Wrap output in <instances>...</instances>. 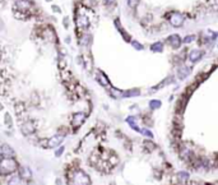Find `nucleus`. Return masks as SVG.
<instances>
[{"label": "nucleus", "mask_w": 218, "mask_h": 185, "mask_svg": "<svg viewBox=\"0 0 218 185\" xmlns=\"http://www.w3.org/2000/svg\"><path fill=\"white\" fill-rule=\"evenodd\" d=\"M167 19L170 22V24L173 26V27H181L184 24V22H185V16L182 13L175 10V12H171L168 14Z\"/></svg>", "instance_id": "obj_3"}, {"label": "nucleus", "mask_w": 218, "mask_h": 185, "mask_svg": "<svg viewBox=\"0 0 218 185\" xmlns=\"http://www.w3.org/2000/svg\"><path fill=\"white\" fill-rule=\"evenodd\" d=\"M167 43L173 50H177V49H180V46L184 43V40L181 38L177 33H175V35H170L167 37Z\"/></svg>", "instance_id": "obj_6"}, {"label": "nucleus", "mask_w": 218, "mask_h": 185, "mask_svg": "<svg viewBox=\"0 0 218 185\" xmlns=\"http://www.w3.org/2000/svg\"><path fill=\"white\" fill-rule=\"evenodd\" d=\"M191 74V68L186 65H181L179 69H177V78L179 79H186Z\"/></svg>", "instance_id": "obj_9"}, {"label": "nucleus", "mask_w": 218, "mask_h": 185, "mask_svg": "<svg viewBox=\"0 0 218 185\" xmlns=\"http://www.w3.org/2000/svg\"><path fill=\"white\" fill-rule=\"evenodd\" d=\"M126 123L130 125V128L134 129L135 132L140 133V130H142V129L138 127V124H136V117H135V116H129V117H126Z\"/></svg>", "instance_id": "obj_11"}, {"label": "nucleus", "mask_w": 218, "mask_h": 185, "mask_svg": "<svg viewBox=\"0 0 218 185\" xmlns=\"http://www.w3.org/2000/svg\"><path fill=\"white\" fill-rule=\"evenodd\" d=\"M64 134H56V135H54V137H51V138H49L46 140V144H45V147L46 148H56L59 147L61 144V142L64 140Z\"/></svg>", "instance_id": "obj_5"}, {"label": "nucleus", "mask_w": 218, "mask_h": 185, "mask_svg": "<svg viewBox=\"0 0 218 185\" xmlns=\"http://www.w3.org/2000/svg\"><path fill=\"white\" fill-rule=\"evenodd\" d=\"M19 175L23 177V179H31L32 172H31V170H29L28 167L23 166V167H21V170H19Z\"/></svg>", "instance_id": "obj_16"}, {"label": "nucleus", "mask_w": 218, "mask_h": 185, "mask_svg": "<svg viewBox=\"0 0 218 185\" xmlns=\"http://www.w3.org/2000/svg\"><path fill=\"white\" fill-rule=\"evenodd\" d=\"M18 162L16 161V158H4L1 157V162H0V174L1 176H6V175H12L18 170Z\"/></svg>", "instance_id": "obj_1"}, {"label": "nucleus", "mask_w": 218, "mask_h": 185, "mask_svg": "<svg viewBox=\"0 0 218 185\" xmlns=\"http://www.w3.org/2000/svg\"><path fill=\"white\" fill-rule=\"evenodd\" d=\"M64 149H65V148L62 147V146H61V147H59V149L56 151V152H55V156H56V157H59V156H60V154H61L62 152H64Z\"/></svg>", "instance_id": "obj_23"}, {"label": "nucleus", "mask_w": 218, "mask_h": 185, "mask_svg": "<svg viewBox=\"0 0 218 185\" xmlns=\"http://www.w3.org/2000/svg\"><path fill=\"white\" fill-rule=\"evenodd\" d=\"M121 97H136V96L140 95V91L138 88L135 90H129V91H125V92H120Z\"/></svg>", "instance_id": "obj_13"}, {"label": "nucleus", "mask_w": 218, "mask_h": 185, "mask_svg": "<svg viewBox=\"0 0 218 185\" xmlns=\"http://www.w3.org/2000/svg\"><path fill=\"white\" fill-rule=\"evenodd\" d=\"M162 105V102L160 101V100H152V101L149 102V107L152 110H157V109H160Z\"/></svg>", "instance_id": "obj_18"}, {"label": "nucleus", "mask_w": 218, "mask_h": 185, "mask_svg": "<svg viewBox=\"0 0 218 185\" xmlns=\"http://www.w3.org/2000/svg\"><path fill=\"white\" fill-rule=\"evenodd\" d=\"M103 1H105V4H114L115 0H103Z\"/></svg>", "instance_id": "obj_24"}, {"label": "nucleus", "mask_w": 218, "mask_h": 185, "mask_svg": "<svg viewBox=\"0 0 218 185\" xmlns=\"http://www.w3.org/2000/svg\"><path fill=\"white\" fill-rule=\"evenodd\" d=\"M140 134H143L144 137H147V138H149V139H152L154 137L153 133L151 130H148V129H142V130H140Z\"/></svg>", "instance_id": "obj_19"}, {"label": "nucleus", "mask_w": 218, "mask_h": 185, "mask_svg": "<svg viewBox=\"0 0 218 185\" xmlns=\"http://www.w3.org/2000/svg\"><path fill=\"white\" fill-rule=\"evenodd\" d=\"M16 156V152L13 151V148L8 146V144H3L1 146V157H4V158H12Z\"/></svg>", "instance_id": "obj_10"}, {"label": "nucleus", "mask_w": 218, "mask_h": 185, "mask_svg": "<svg viewBox=\"0 0 218 185\" xmlns=\"http://www.w3.org/2000/svg\"><path fill=\"white\" fill-rule=\"evenodd\" d=\"M139 3H140V0H128V5H129V8H131V9H135Z\"/></svg>", "instance_id": "obj_21"}, {"label": "nucleus", "mask_w": 218, "mask_h": 185, "mask_svg": "<svg viewBox=\"0 0 218 185\" xmlns=\"http://www.w3.org/2000/svg\"><path fill=\"white\" fill-rule=\"evenodd\" d=\"M203 55H204V51L200 50V49H193L189 53V55H187V59L193 63V64H195V63H198L200 59L203 58Z\"/></svg>", "instance_id": "obj_7"}, {"label": "nucleus", "mask_w": 218, "mask_h": 185, "mask_svg": "<svg viewBox=\"0 0 218 185\" xmlns=\"http://www.w3.org/2000/svg\"><path fill=\"white\" fill-rule=\"evenodd\" d=\"M87 119V115L84 112H82V111H79V112H74L73 114V116H72V127L73 129H78L82 127V124L86 121Z\"/></svg>", "instance_id": "obj_4"}, {"label": "nucleus", "mask_w": 218, "mask_h": 185, "mask_svg": "<svg viewBox=\"0 0 218 185\" xmlns=\"http://www.w3.org/2000/svg\"><path fill=\"white\" fill-rule=\"evenodd\" d=\"M151 51H153V53H162L163 51V42L161 41H157L151 45Z\"/></svg>", "instance_id": "obj_15"}, {"label": "nucleus", "mask_w": 218, "mask_h": 185, "mask_svg": "<svg viewBox=\"0 0 218 185\" xmlns=\"http://www.w3.org/2000/svg\"><path fill=\"white\" fill-rule=\"evenodd\" d=\"M131 46L134 47L135 50H138V51H140V50H143V49H144V46L142 45V43L138 42V41H135V40H133V41H131Z\"/></svg>", "instance_id": "obj_20"}, {"label": "nucleus", "mask_w": 218, "mask_h": 185, "mask_svg": "<svg viewBox=\"0 0 218 185\" xmlns=\"http://www.w3.org/2000/svg\"><path fill=\"white\" fill-rule=\"evenodd\" d=\"M176 177H177V180H179V183L184 184V183H186V181L189 180L190 175H189V172H187V171H179L176 174Z\"/></svg>", "instance_id": "obj_12"}, {"label": "nucleus", "mask_w": 218, "mask_h": 185, "mask_svg": "<svg viewBox=\"0 0 218 185\" xmlns=\"http://www.w3.org/2000/svg\"><path fill=\"white\" fill-rule=\"evenodd\" d=\"M21 129H22V133H23L24 135H31L36 132V127L31 120H28V121H26V123L22 124Z\"/></svg>", "instance_id": "obj_8"}, {"label": "nucleus", "mask_w": 218, "mask_h": 185, "mask_svg": "<svg viewBox=\"0 0 218 185\" xmlns=\"http://www.w3.org/2000/svg\"><path fill=\"white\" fill-rule=\"evenodd\" d=\"M6 185H22V176L21 175H13L6 181Z\"/></svg>", "instance_id": "obj_14"}, {"label": "nucleus", "mask_w": 218, "mask_h": 185, "mask_svg": "<svg viewBox=\"0 0 218 185\" xmlns=\"http://www.w3.org/2000/svg\"><path fill=\"white\" fill-rule=\"evenodd\" d=\"M97 79H98V82L102 84V86H105V87H107L110 84V82H109V79L106 78V75L103 74L102 72H98V75H97Z\"/></svg>", "instance_id": "obj_17"}, {"label": "nucleus", "mask_w": 218, "mask_h": 185, "mask_svg": "<svg viewBox=\"0 0 218 185\" xmlns=\"http://www.w3.org/2000/svg\"><path fill=\"white\" fill-rule=\"evenodd\" d=\"M195 40V36L194 35H189V36H186L185 38H184V43H190V42H193Z\"/></svg>", "instance_id": "obj_22"}, {"label": "nucleus", "mask_w": 218, "mask_h": 185, "mask_svg": "<svg viewBox=\"0 0 218 185\" xmlns=\"http://www.w3.org/2000/svg\"><path fill=\"white\" fill-rule=\"evenodd\" d=\"M70 185H91V179L83 170L77 169L70 172Z\"/></svg>", "instance_id": "obj_2"}]
</instances>
